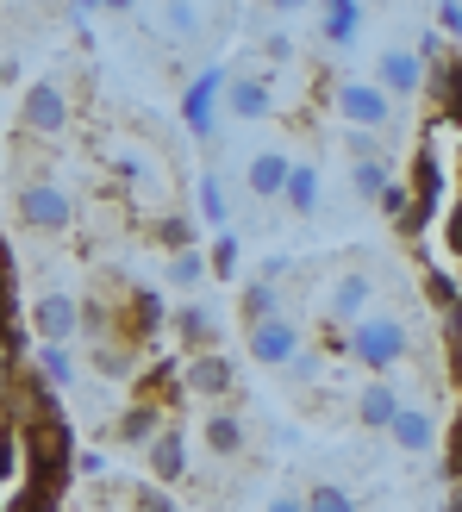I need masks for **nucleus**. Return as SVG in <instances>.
Listing matches in <instances>:
<instances>
[{"label":"nucleus","mask_w":462,"mask_h":512,"mask_svg":"<svg viewBox=\"0 0 462 512\" xmlns=\"http://www.w3.org/2000/svg\"><path fill=\"white\" fill-rule=\"evenodd\" d=\"M413 350V331H406L394 313H369L363 325H350V356L363 363L369 375H394Z\"/></svg>","instance_id":"f257e3e1"},{"label":"nucleus","mask_w":462,"mask_h":512,"mask_svg":"<svg viewBox=\"0 0 462 512\" xmlns=\"http://www.w3.org/2000/svg\"><path fill=\"white\" fill-rule=\"evenodd\" d=\"M306 350V331L288 319V313H275V319H263V325H250V356L263 369H294V356Z\"/></svg>","instance_id":"f03ea898"},{"label":"nucleus","mask_w":462,"mask_h":512,"mask_svg":"<svg viewBox=\"0 0 462 512\" xmlns=\"http://www.w3.org/2000/svg\"><path fill=\"white\" fill-rule=\"evenodd\" d=\"M338 113H344L350 132H381L388 113H394V100L381 94L375 82H338Z\"/></svg>","instance_id":"7ed1b4c3"},{"label":"nucleus","mask_w":462,"mask_h":512,"mask_svg":"<svg viewBox=\"0 0 462 512\" xmlns=\"http://www.w3.org/2000/svg\"><path fill=\"white\" fill-rule=\"evenodd\" d=\"M19 219L32 225V232H63L69 225V194L57 182H25L19 188Z\"/></svg>","instance_id":"20e7f679"},{"label":"nucleus","mask_w":462,"mask_h":512,"mask_svg":"<svg viewBox=\"0 0 462 512\" xmlns=\"http://www.w3.org/2000/svg\"><path fill=\"white\" fill-rule=\"evenodd\" d=\"M375 88L388 94V100L419 94V88H425V63H419V50H400V44L381 50V63H375Z\"/></svg>","instance_id":"39448f33"},{"label":"nucleus","mask_w":462,"mask_h":512,"mask_svg":"<svg viewBox=\"0 0 462 512\" xmlns=\"http://www.w3.org/2000/svg\"><path fill=\"white\" fill-rule=\"evenodd\" d=\"M369 294H375L369 275H338L331 294H325V325H363L369 319Z\"/></svg>","instance_id":"423d86ee"},{"label":"nucleus","mask_w":462,"mask_h":512,"mask_svg":"<svg viewBox=\"0 0 462 512\" xmlns=\"http://www.w3.org/2000/svg\"><path fill=\"white\" fill-rule=\"evenodd\" d=\"M356 419H363V431H394V419H400V388H394L388 375L363 381V394H356Z\"/></svg>","instance_id":"0eeeda50"},{"label":"nucleus","mask_w":462,"mask_h":512,"mask_svg":"<svg viewBox=\"0 0 462 512\" xmlns=\"http://www.w3.org/2000/svg\"><path fill=\"white\" fill-rule=\"evenodd\" d=\"M288 175H294V163L281 157V150H256V157L244 163V182H250L256 200H281L288 194Z\"/></svg>","instance_id":"6e6552de"},{"label":"nucleus","mask_w":462,"mask_h":512,"mask_svg":"<svg viewBox=\"0 0 462 512\" xmlns=\"http://www.w3.org/2000/svg\"><path fill=\"white\" fill-rule=\"evenodd\" d=\"M225 88H231L225 75H219V69H207V75H200V82H194V88L182 94V119L194 125L200 138H213V119H219V113H213V100H219Z\"/></svg>","instance_id":"1a4fd4ad"},{"label":"nucleus","mask_w":462,"mask_h":512,"mask_svg":"<svg viewBox=\"0 0 462 512\" xmlns=\"http://www.w3.org/2000/svg\"><path fill=\"white\" fill-rule=\"evenodd\" d=\"M25 125L44 132V138H57L63 125H69V107H63L57 82H32V94H25Z\"/></svg>","instance_id":"9d476101"},{"label":"nucleus","mask_w":462,"mask_h":512,"mask_svg":"<svg viewBox=\"0 0 462 512\" xmlns=\"http://www.w3.org/2000/svg\"><path fill=\"white\" fill-rule=\"evenodd\" d=\"M225 113H231V119H269V113H275L269 82H263V75H244V82H231V88H225Z\"/></svg>","instance_id":"9b49d317"},{"label":"nucleus","mask_w":462,"mask_h":512,"mask_svg":"<svg viewBox=\"0 0 462 512\" xmlns=\"http://www.w3.org/2000/svg\"><path fill=\"white\" fill-rule=\"evenodd\" d=\"M388 438L406 450V456H425L431 444H438V419L425 413V406H400V419H394V431Z\"/></svg>","instance_id":"f8f14e48"},{"label":"nucleus","mask_w":462,"mask_h":512,"mask_svg":"<svg viewBox=\"0 0 462 512\" xmlns=\"http://www.w3.org/2000/svg\"><path fill=\"white\" fill-rule=\"evenodd\" d=\"M32 325L44 331V344H63L75 325H82V313H75V300L69 294H44L38 306H32Z\"/></svg>","instance_id":"ddd939ff"},{"label":"nucleus","mask_w":462,"mask_h":512,"mask_svg":"<svg viewBox=\"0 0 462 512\" xmlns=\"http://www.w3.org/2000/svg\"><path fill=\"white\" fill-rule=\"evenodd\" d=\"M431 100H438V107L462 125V57H444V63H431Z\"/></svg>","instance_id":"4468645a"},{"label":"nucleus","mask_w":462,"mask_h":512,"mask_svg":"<svg viewBox=\"0 0 462 512\" xmlns=\"http://www.w3.org/2000/svg\"><path fill=\"white\" fill-rule=\"evenodd\" d=\"M288 213H300V219H313L319 213V169L313 163H294V175H288Z\"/></svg>","instance_id":"2eb2a0df"},{"label":"nucleus","mask_w":462,"mask_h":512,"mask_svg":"<svg viewBox=\"0 0 462 512\" xmlns=\"http://www.w3.org/2000/svg\"><path fill=\"white\" fill-rule=\"evenodd\" d=\"M356 25H363V7H356V0H338V7H325V13H319V38L344 50V44L356 38Z\"/></svg>","instance_id":"dca6fc26"},{"label":"nucleus","mask_w":462,"mask_h":512,"mask_svg":"<svg viewBox=\"0 0 462 512\" xmlns=\"http://www.w3.org/2000/svg\"><path fill=\"white\" fill-rule=\"evenodd\" d=\"M150 469H157L163 481H175L188 469V444H182V431H163L157 444H150Z\"/></svg>","instance_id":"f3484780"},{"label":"nucleus","mask_w":462,"mask_h":512,"mask_svg":"<svg viewBox=\"0 0 462 512\" xmlns=\"http://www.w3.org/2000/svg\"><path fill=\"white\" fill-rule=\"evenodd\" d=\"M188 381H194V394H225L231 388V363L225 356H200V363L188 369Z\"/></svg>","instance_id":"a211bd4d"},{"label":"nucleus","mask_w":462,"mask_h":512,"mask_svg":"<svg viewBox=\"0 0 462 512\" xmlns=\"http://www.w3.org/2000/svg\"><path fill=\"white\" fill-rule=\"evenodd\" d=\"M350 182H356V200H369V207H381V194H388V163H356L350 169Z\"/></svg>","instance_id":"6ab92c4d"},{"label":"nucleus","mask_w":462,"mask_h":512,"mask_svg":"<svg viewBox=\"0 0 462 512\" xmlns=\"http://www.w3.org/2000/svg\"><path fill=\"white\" fill-rule=\"evenodd\" d=\"M119 438L125 444H157L163 431H157V406H132V413L119 419Z\"/></svg>","instance_id":"aec40b11"},{"label":"nucleus","mask_w":462,"mask_h":512,"mask_svg":"<svg viewBox=\"0 0 462 512\" xmlns=\"http://www.w3.org/2000/svg\"><path fill=\"white\" fill-rule=\"evenodd\" d=\"M263 319H275V275L244 288V325H263Z\"/></svg>","instance_id":"412c9836"},{"label":"nucleus","mask_w":462,"mask_h":512,"mask_svg":"<svg viewBox=\"0 0 462 512\" xmlns=\"http://www.w3.org/2000/svg\"><path fill=\"white\" fill-rule=\"evenodd\" d=\"M306 512H356V500H350L344 481H313V494H306Z\"/></svg>","instance_id":"4be33fe9"},{"label":"nucleus","mask_w":462,"mask_h":512,"mask_svg":"<svg viewBox=\"0 0 462 512\" xmlns=\"http://www.w3.org/2000/svg\"><path fill=\"white\" fill-rule=\"evenodd\" d=\"M175 331H182V344H213V313L207 306H182V313H175Z\"/></svg>","instance_id":"5701e85b"},{"label":"nucleus","mask_w":462,"mask_h":512,"mask_svg":"<svg viewBox=\"0 0 462 512\" xmlns=\"http://www.w3.org/2000/svg\"><path fill=\"white\" fill-rule=\"evenodd\" d=\"M425 300L438 306V313H456V306H462V294H456V275H450V269H431V275H425Z\"/></svg>","instance_id":"b1692460"},{"label":"nucleus","mask_w":462,"mask_h":512,"mask_svg":"<svg viewBox=\"0 0 462 512\" xmlns=\"http://www.w3.org/2000/svg\"><path fill=\"white\" fill-rule=\"evenodd\" d=\"M344 150L356 163H388V138L381 132H344Z\"/></svg>","instance_id":"393cba45"},{"label":"nucleus","mask_w":462,"mask_h":512,"mask_svg":"<svg viewBox=\"0 0 462 512\" xmlns=\"http://www.w3.org/2000/svg\"><path fill=\"white\" fill-rule=\"evenodd\" d=\"M444 356H450V381L462 388V306L444 313Z\"/></svg>","instance_id":"a878e982"},{"label":"nucleus","mask_w":462,"mask_h":512,"mask_svg":"<svg viewBox=\"0 0 462 512\" xmlns=\"http://www.w3.org/2000/svg\"><path fill=\"white\" fill-rule=\"evenodd\" d=\"M207 444H213L219 456H231V450H244V425H238V419H225V413H219V419L207 425Z\"/></svg>","instance_id":"bb28decb"},{"label":"nucleus","mask_w":462,"mask_h":512,"mask_svg":"<svg viewBox=\"0 0 462 512\" xmlns=\"http://www.w3.org/2000/svg\"><path fill=\"white\" fill-rule=\"evenodd\" d=\"M200 275H207V263H200V250H182L169 263V275L163 281H175V288H200Z\"/></svg>","instance_id":"cd10ccee"},{"label":"nucleus","mask_w":462,"mask_h":512,"mask_svg":"<svg viewBox=\"0 0 462 512\" xmlns=\"http://www.w3.org/2000/svg\"><path fill=\"white\" fill-rule=\"evenodd\" d=\"M200 213H207L213 225H225V219H231V207H225V188H219V175H200Z\"/></svg>","instance_id":"c85d7f7f"},{"label":"nucleus","mask_w":462,"mask_h":512,"mask_svg":"<svg viewBox=\"0 0 462 512\" xmlns=\"http://www.w3.org/2000/svg\"><path fill=\"white\" fill-rule=\"evenodd\" d=\"M444 469H450V481H462V413H456V425H450V450H444Z\"/></svg>","instance_id":"c756f323"},{"label":"nucleus","mask_w":462,"mask_h":512,"mask_svg":"<svg viewBox=\"0 0 462 512\" xmlns=\"http://www.w3.org/2000/svg\"><path fill=\"white\" fill-rule=\"evenodd\" d=\"M319 375H325V356L319 350H300L294 356V381H319Z\"/></svg>","instance_id":"7c9ffc66"},{"label":"nucleus","mask_w":462,"mask_h":512,"mask_svg":"<svg viewBox=\"0 0 462 512\" xmlns=\"http://www.w3.org/2000/svg\"><path fill=\"white\" fill-rule=\"evenodd\" d=\"M163 19H169V32H175V38H194V25H200V13H194V7H169Z\"/></svg>","instance_id":"2f4dec72"},{"label":"nucleus","mask_w":462,"mask_h":512,"mask_svg":"<svg viewBox=\"0 0 462 512\" xmlns=\"http://www.w3.org/2000/svg\"><path fill=\"white\" fill-rule=\"evenodd\" d=\"M163 244H175V256H182V250L194 244V225H188V219H169V225H163Z\"/></svg>","instance_id":"473e14b6"},{"label":"nucleus","mask_w":462,"mask_h":512,"mask_svg":"<svg viewBox=\"0 0 462 512\" xmlns=\"http://www.w3.org/2000/svg\"><path fill=\"white\" fill-rule=\"evenodd\" d=\"M132 512H175V506H169V494H157V488H138V494H132Z\"/></svg>","instance_id":"72a5a7b5"},{"label":"nucleus","mask_w":462,"mask_h":512,"mask_svg":"<svg viewBox=\"0 0 462 512\" xmlns=\"http://www.w3.org/2000/svg\"><path fill=\"white\" fill-rule=\"evenodd\" d=\"M231 263H238V238L225 232V238L213 244V269H219V275H231Z\"/></svg>","instance_id":"f704fd0d"},{"label":"nucleus","mask_w":462,"mask_h":512,"mask_svg":"<svg viewBox=\"0 0 462 512\" xmlns=\"http://www.w3.org/2000/svg\"><path fill=\"white\" fill-rule=\"evenodd\" d=\"M431 19H438V25H444V32H450V38H462V7H456V0H444V7H438V13H431Z\"/></svg>","instance_id":"c9c22d12"},{"label":"nucleus","mask_w":462,"mask_h":512,"mask_svg":"<svg viewBox=\"0 0 462 512\" xmlns=\"http://www.w3.org/2000/svg\"><path fill=\"white\" fill-rule=\"evenodd\" d=\"M44 369H50V381H69V375H75V369H69V356H63L57 344H50V350H44Z\"/></svg>","instance_id":"e433bc0d"},{"label":"nucleus","mask_w":462,"mask_h":512,"mask_svg":"<svg viewBox=\"0 0 462 512\" xmlns=\"http://www.w3.org/2000/svg\"><path fill=\"white\" fill-rule=\"evenodd\" d=\"M269 512H306V500H300V494H275Z\"/></svg>","instance_id":"4c0bfd02"},{"label":"nucleus","mask_w":462,"mask_h":512,"mask_svg":"<svg viewBox=\"0 0 462 512\" xmlns=\"http://www.w3.org/2000/svg\"><path fill=\"white\" fill-rule=\"evenodd\" d=\"M450 244L462 250V207H456V219H450Z\"/></svg>","instance_id":"58836bf2"},{"label":"nucleus","mask_w":462,"mask_h":512,"mask_svg":"<svg viewBox=\"0 0 462 512\" xmlns=\"http://www.w3.org/2000/svg\"><path fill=\"white\" fill-rule=\"evenodd\" d=\"M444 512H462V494H456V500H450V506H444Z\"/></svg>","instance_id":"ea45409f"}]
</instances>
